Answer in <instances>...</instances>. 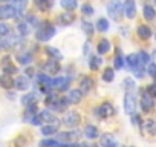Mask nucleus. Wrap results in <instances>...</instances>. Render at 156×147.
I'll return each mask as SVG.
<instances>
[{
	"label": "nucleus",
	"instance_id": "obj_19",
	"mask_svg": "<svg viewBox=\"0 0 156 147\" xmlns=\"http://www.w3.org/2000/svg\"><path fill=\"white\" fill-rule=\"evenodd\" d=\"M136 34L141 40H148L151 37V29L147 26V25H139L138 29H136Z\"/></svg>",
	"mask_w": 156,
	"mask_h": 147
},
{
	"label": "nucleus",
	"instance_id": "obj_54",
	"mask_svg": "<svg viewBox=\"0 0 156 147\" xmlns=\"http://www.w3.org/2000/svg\"><path fill=\"white\" fill-rule=\"evenodd\" d=\"M8 97H9V100H14V98H16V95H14V94H9Z\"/></svg>",
	"mask_w": 156,
	"mask_h": 147
},
{
	"label": "nucleus",
	"instance_id": "obj_36",
	"mask_svg": "<svg viewBox=\"0 0 156 147\" xmlns=\"http://www.w3.org/2000/svg\"><path fill=\"white\" fill-rule=\"evenodd\" d=\"M35 97H37V94H26V95H23V98H22V104L23 106H29V104H34V103H37V100H35Z\"/></svg>",
	"mask_w": 156,
	"mask_h": 147
},
{
	"label": "nucleus",
	"instance_id": "obj_13",
	"mask_svg": "<svg viewBox=\"0 0 156 147\" xmlns=\"http://www.w3.org/2000/svg\"><path fill=\"white\" fill-rule=\"evenodd\" d=\"M115 109H113V104L109 103V101H104L100 107H98V115L101 118H109L110 115H113Z\"/></svg>",
	"mask_w": 156,
	"mask_h": 147
},
{
	"label": "nucleus",
	"instance_id": "obj_12",
	"mask_svg": "<svg viewBox=\"0 0 156 147\" xmlns=\"http://www.w3.org/2000/svg\"><path fill=\"white\" fill-rule=\"evenodd\" d=\"M14 88L17 89V91H29V88H31V83H29V78L28 77H25V75H20V77H17L16 80H14Z\"/></svg>",
	"mask_w": 156,
	"mask_h": 147
},
{
	"label": "nucleus",
	"instance_id": "obj_40",
	"mask_svg": "<svg viewBox=\"0 0 156 147\" xmlns=\"http://www.w3.org/2000/svg\"><path fill=\"white\" fill-rule=\"evenodd\" d=\"M83 31L87 34V37H92V35H94V26H92V23L83 22Z\"/></svg>",
	"mask_w": 156,
	"mask_h": 147
},
{
	"label": "nucleus",
	"instance_id": "obj_3",
	"mask_svg": "<svg viewBox=\"0 0 156 147\" xmlns=\"http://www.w3.org/2000/svg\"><path fill=\"white\" fill-rule=\"evenodd\" d=\"M80 123H81V117H80V113L75 112V110L66 112L63 115V118H61V124H64L66 127H72V129L76 127Z\"/></svg>",
	"mask_w": 156,
	"mask_h": 147
},
{
	"label": "nucleus",
	"instance_id": "obj_46",
	"mask_svg": "<svg viewBox=\"0 0 156 147\" xmlns=\"http://www.w3.org/2000/svg\"><path fill=\"white\" fill-rule=\"evenodd\" d=\"M133 74H135V77H136V78H142V77H144V74H145V70H144V66H139V67H136V69L133 70Z\"/></svg>",
	"mask_w": 156,
	"mask_h": 147
},
{
	"label": "nucleus",
	"instance_id": "obj_20",
	"mask_svg": "<svg viewBox=\"0 0 156 147\" xmlns=\"http://www.w3.org/2000/svg\"><path fill=\"white\" fill-rule=\"evenodd\" d=\"M83 133H84V136H86L87 139H97V138H98V135H100L98 127H95V126H92V124L86 126V127H84V130H83Z\"/></svg>",
	"mask_w": 156,
	"mask_h": 147
},
{
	"label": "nucleus",
	"instance_id": "obj_18",
	"mask_svg": "<svg viewBox=\"0 0 156 147\" xmlns=\"http://www.w3.org/2000/svg\"><path fill=\"white\" fill-rule=\"evenodd\" d=\"M142 130H144L147 135H154V133H156V121L151 120V118L142 121Z\"/></svg>",
	"mask_w": 156,
	"mask_h": 147
},
{
	"label": "nucleus",
	"instance_id": "obj_56",
	"mask_svg": "<svg viewBox=\"0 0 156 147\" xmlns=\"http://www.w3.org/2000/svg\"><path fill=\"white\" fill-rule=\"evenodd\" d=\"M154 40H156V37H154Z\"/></svg>",
	"mask_w": 156,
	"mask_h": 147
},
{
	"label": "nucleus",
	"instance_id": "obj_25",
	"mask_svg": "<svg viewBox=\"0 0 156 147\" xmlns=\"http://www.w3.org/2000/svg\"><path fill=\"white\" fill-rule=\"evenodd\" d=\"M14 86V80H12V77H9V75H0V88L2 89H11Z\"/></svg>",
	"mask_w": 156,
	"mask_h": 147
},
{
	"label": "nucleus",
	"instance_id": "obj_14",
	"mask_svg": "<svg viewBox=\"0 0 156 147\" xmlns=\"http://www.w3.org/2000/svg\"><path fill=\"white\" fill-rule=\"evenodd\" d=\"M100 145L101 147H118V142L115 141V136L112 133H104L100 138Z\"/></svg>",
	"mask_w": 156,
	"mask_h": 147
},
{
	"label": "nucleus",
	"instance_id": "obj_11",
	"mask_svg": "<svg viewBox=\"0 0 156 147\" xmlns=\"http://www.w3.org/2000/svg\"><path fill=\"white\" fill-rule=\"evenodd\" d=\"M2 69L5 72V75H9V77H11V74H17V67L12 64L11 57H8V55L2 58Z\"/></svg>",
	"mask_w": 156,
	"mask_h": 147
},
{
	"label": "nucleus",
	"instance_id": "obj_22",
	"mask_svg": "<svg viewBox=\"0 0 156 147\" xmlns=\"http://www.w3.org/2000/svg\"><path fill=\"white\" fill-rule=\"evenodd\" d=\"M97 51H98L100 55L107 54V52L110 51V41H109L107 38H101V40L98 41V45H97Z\"/></svg>",
	"mask_w": 156,
	"mask_h": 147
},
{
	"label": "nucleus",
	"instance_id": "obj_27",
	"mask_svg": "<svg viewBox=\"0 0 156 147\" xmlns=\"http://www.w3.org/2000/svg\"><path fill=\"white\" fill-rule=\"evenodd\" d=\"M138 60H139V64H141V66H148V64L151 63V57H150L145 51L138 52Z\"/></svg>",
	"mask_w": 156,
	"mask_h": 147
},
{
	"label": "nucleus",
	"instance_id": "obj_23",
	"mask_svg": "<svg viewBox=\"0 0 156 147\" xmlns=\"http://www.w3.org/2000/svg\"><path fill=\"white\" fill-rule=\"evenodd\" d=\"M17 61H19L20 64H23V66H28V64H31V61H32V55H31L28 51L19 52V54H17Z\"/></svg>",
	"mask_w": 156,
	"mask_h": 147
},
{
	"label": "nucleus",
	"instance_id": "obj_35",
	"mask_svg": "<svg viewBox=\"0 0 156 147\" xmlns=\"http://www.w3.org/2000/svg\"><path fill=\"white\" fill-rule=\"evenodd\" d=\"M101 63H103V60H101L98 55L90 57V61H89V67H90V70H98V67L101 66Z\"/></svg>",
	"mask_w": 156,
	"mask_h": 147
},
{
	"label": "nucleus",
	"instance_id": "obj_6",
	"mask_svg": "<svg viewBox=\"0 0 156 147\" xmlns=\"http://www.w3.org/2000/svg\"><path fill=\"white\" fill-rule=\"evenodd\" d=\"M41 69L44 70V74H46L48 77L49 75H55V74L60 72V63L57 60H54V58H49V60H46L41 64Z\"/></svg>",
	"mask_w": 156,
	"mask_h": 147
},
{
	"label": "nucleus",
	"instance_id": "obj_17",
	"mask_svg": "<svg viewBox=\"0 0 156 147\" xmlns=\"http://www.w3.org/2000/svg\"><path fill=\"white\" fill-rule=\"evenodd\" d=\"M124 16L127 19H135V16H136V5H135V2L127 0V2L124 3Z\"/></svg>",
	"mask_w": 156,
	"mask_h": 147
},
{
	"label": "nucleus",
	"instance_id": "obj_28",
	"mask_svg": "<svg viewBox=\"0 0 156 147\" xmlns=\"http://www.w3.org/2000/svg\"><path fill=\"white\" fill-rule=\"evenodd\" d=\"M60 6L64 8L66 11H69V13H73V9H75L78 5H76L75 0H61V2H60Z\"/></svg>",
	"mask_w": 156,
	"mask_h": 147
},
{
	"label": "nucleus",
	"instance_id": "obj_15",
	"mask_svg": "<svg viewBox=\"0 0 156 147\" xmlns=\"http://www.w3.org/2000/svg\"><path fill=\"white\" fill-rule=\"evenodd\" d=\"M69 83H70V78L69 77H58V78H54L52 80V88H55L58 91H64V89H67Z\"/></svg>",
	"mask_w": 156,
	"mask_h": 147
},
{
	"label": "nucleus",
	"instance_id": "obj_33",
	"mask_svg": "<svg viewBox=\"0 0 156 147\" xmlns=\"http://www.w3.org/2000/svg\"><path fill=\"white\" fill-rule=\"evenodd\" d=\"M46 54L51 55L54 60H60V58H63L61 52H60L57 48H54V46H48V48H46Z\"/></svg>",
	"mask_w": 156,
	"mask_h": 147
},
{
	"label": "nucleus",
	"instance_id": "obj_50",
	"mask_svg": "<svg viewBox=\"0 0 156 147\" xmlns=\"http://www.w3.org/2000/svg\"><path fill=\"white\" fill-rule=\"evenodd\" d=\"M32 75H34V74H32V69H31V67H28V69H26V77L29 78V77H32Z\"/></svg>",
	"mask_w": 156,
	"mask_h": 147
},
{
	"label": "nucleus",
	"instance_id": "obj_34",
	"mask_svg": "<svg viewBox=\"0 0 156 147\" xmlns=\"http://www.w3.org/2000/svg\"><path fill=\"white\" fill-rule=\"evenodd\" d=\"M126 64V61H124V57L121 55V52L118 51V54H116V57L113 58V69H122V66Z\"/></svg>",
	"mask_w": 156,
	"mask_h": 147
},
{
	"label": "nucleus",
	"instance_id": "obj_24",
	"mask_svg": "<svg viewBox=\"0 0 156 147\" xmlns=\"http://www.w3.org/2000/svg\"><path fill=\"white\" fill-rule=\"evenodd\" d=\"M80 86H81V92L84 94V92H89V91L95 86V81H94V78H90V77H84V78L80 81Z\"/></svg>",
	"mask_w": 156,
	"mask_h": 147
},
{
	"label": "nucleus",
	"instance_id": "obj_4",
	"mask_svg": "<svg viewBox=\"0 0 156 147\" xmlns=\"http://www.w3.org/2000/svg\"><path fill=\"white\" fill-rule=\"evenodd\" d=\"M136 106H138V101H136L135 92H126V95H124V110H126V113H129L130 117L135 115Z\"/></svg>",
	"mask_w": 156,
	"mask_h": 147
},
{
	"label": "nucleus",
	"instance_id": "obj_51",
	"mask_svg": "<svg viewBox=\"0 0 156 147\" xmlns=\"http://www.w3.org/2000/svg\"><path fill=\"white\" fill-rule=\"evenodd\" d=\"M150 57H151V58H153V63H156V49H154V51H153V54H151V55H150Z\"/></svg>",
	"mask_w": 156,
	"mask_h": 147
},
{
	"label": "nucleus",
	"instance_id": "obj_37",
	"mask_svg": "<svg viewBox=\"0 0 156 147\" xmlns=\"http://www.w3.org/2000/svg\"><path fill=\"white\" fill-rule=\"evenodd\" d=\"M57 130H58V126H43V127H41V135L49 136V135L55 133Z\"/></svg>",
	"mask_w": 156,
	"mask_h": 147
},
{
	"label": "nucleus",
	"instance_id": "obj_10",
	"mask_svg": "<svg viewBox=\"0 0 156 147\" xmlns=\"http://www.w3.org/2000/svg\"><path fill=\"white\" fill-rule=\"evenodd\" d=\"M66 100H67L69 104H78V103L83 100V92H81V89H70L69 94H67V97H66Z\"/></svg>",
	"mask_w": 156,
	"mask_h": 147
},
{
	"label": "nucleus",
	"instance_id": "obj_9",
	"mask_svg": "<svg viewBox=\"0 0 156 147\" xmlns=\"http://www.w3.org/2000/svg\"><path fill=\"white\" fill-rule=\"evenodd\" d=\"M57 22H58V25H61V26H69V25H72V23L75 22V14H73V13H69V11L61 13V14L57 17Z\"/></svg>",
	"mask_w": 156,
	"mask_h": 147
},
{
	"label": "nucleus",
	"instance_id": "obj_47",
	"mask_svg": "<svg viewBox=\"0 0 156 147\" xmlns=\"http://www.w3.org/2000/svg\"><path fill=\"white\" fill-rule=\"evenodd\" d=\"M6 49H9V45H8L6 38H5V37H0V52L6 51Z\"/></svg>",
	"mask_w": 156,
	"mask_h": 147
},
{
	"label": "nucleus",
	"instance_id": "obj_32",
	"mask_svg": "<svg viewBox=\"0 0 156 147\" xmlns=\"http://www.w3.org/2000/svg\"><path fill=\"white\" fill-rule=\"evenodd\" d=\"M97 29H98L100 32H107V31H109V20L104 19V17L98 19V22H97Z\"/></svg>",
	"mask_w": 156,
	"mask_h": 147
},
{
	"label": "nucleus",
	"instance_id": "obj_53",
	"mask_svg": "<svg viewBox=\"0 0 156 147\" xmlns=\"http://www.w3.org/2000/svg\"><path fill=\"white\" fill-rule=\"evenodd\" d=\"M80 147H97V145H92V144H90V145H87V144H80Z\"/></svg>",
	"mask_w": 156,
	"mask_h": 147
},
{
	"label": "nucleus",
	"instance_id": "obj_52",
	"mask_svg": "<svg viewBox=\"0 0 156 147\" xmlns=\"http://www.w3.org/2000/svg\"><path fill=\"white\" fill-rule=\"evenodd\" d=\"M89 52V45H84V54Z\"/></svg>",
	"mask_w": 156,
	"mask_h": 147
},
{
	"label": "nucleus",
	"instance_id": "obj_21",
	"mask_svg": "<svg viewBox=\"0 0 156 147\" xmlns=\"http://www.w3.org/2000/svg\"><path fill=\"white\" fill-rule=\"evenodd\" d=\"M142 16H144V19L145 20H153L154 17H156V9L151 6V5H148V3H145L144 6H142Z\"/></svg>",
	"mask_w": 156,
	"mask_h": 147
},
{
	"label": "nucleus",
	"instance_id": "obj_38",
	"mask_svg": "<svg viewBox=\"0 0 156 147\" xmlns=\"http://www.w3.org/2000/svg\"><path fill=\"white\" fill-rule=\"evenodd\" d=\"M61 144L57 139H43L40 141V147H60Z\"/></svg>",
	"mask_w": 156,
	"mask_h": 147
},
{
	"label": "nucleus",
	"instance_id": "obj_5",
	"mask_svg": "<svg viewBox=\"0 0 156 147\" xmlns=\"http://www.w3.org/2000/svg\"><path fill=\"white\" fill-rule=\"evenodd\" d=\"M19 13L17 9L12 6V3H6V5H0V20H8V19H17Z\"/></svg>",
	"mask_w": 156,
	"mask_h": 147
},
{
	"label": "nucleus",
	"instance_id": "obj_48",
	"mask_svg": "<svg viewBox=\"0 0 156 147\" xmlns=\"http://www.w3.org/2000/svg\"><path fill=\"white\" fill-rule=\"evenodd\" d=\"M142 121H141V118H139V115L138 113H135V115H132V124L133 126H139Z\"/></svg>",
	"mask_w": 156,
	"mask_h": 147
},
{
	"label": "nucleus",
	"instance_id": "obj_39",
	"mask_svg": "<svg viewBox=\"0 0 156 147\" xmlns=\"http://www.w3.org/2000/svg\"><path fill=\"white\" fill-rule=\"evenodd\" d=\"M81 13H83V16H92L94 14V6L90 3H83L81 5Z\"/></svg>",
	"mask_w": 156,
	"mask_h": 147
},
{
	"label": "nucleus",
	"instance_id": "obj_7",
	"mask_svg": "<svg viewBox=\"0 0 156 147\" xmlns=\"http://www.w3.org/2000/svg\"><path fill=\"white\" fill-rule=\"evenodd\" d=\"M139 104H141V109H142V112H145V113H148V112H151L153 110V107H154V100L144 91L142 92V95H141V101H139Z\"/></svg>",
	"mask_w": 156,
	"mask_h": 147
},
{
	"label": "nucleus",
	"instance_id": "obj_26",
	"mask_svg": "<svg viewBox=\"0 0 156 147\" xmlns=\"http://www.w3.org/2000/svg\"><path fill=\"white\" fill-rule=\"evenodd\" d=\"M17 29H19L20 37H28V35H29V32H31V26H29L26 22H19Z\"/></svg>",
	"mask_w": 156,
	"mask_h": 147
},
{
	"label": "nucleus",
	"instance_id": "obj_29",
	"mask_svg": "<svg viewBox=\"0 0 156 147\" xmlns=\"http://www.w3.org/2000/svg\"><path fill=\"white\" fill-rule=\"evenodd\" d=\"M103 80H104L106 83H112V81L115 80V69L106 67L104 72H103Z\"/></svg>",
	"mask_w": 156,
	"mask_h": 147
},
{
	"label": "nucleus",
	"instance_id": "obj_45",
	"mask_svg": "<svg viewBox=\"0 0 156 147\" xmlns=\"http://www.w3.org/2000/svg\"><path fill=\"white\" fill-rule=\"evenodd\" d=\"M57 138H58L60 141H63V142H69V141H70L69 132H60V133L57 135Z\"/></svg>",
	"mask_w": 156,
	"mask_h": 147
},
{
	"label": "nucleus",
	"instance_id": "obj_43",
	"mask_svg": "<svg viewBox=\"0 0 156 147\" xmlns=\"http://www.w3.org/2000/svg\"><path fill=\"white\" fill-rule=\"evenodd\" d=\"M9 34V26L5 22H0V37H5Z\"/></svg>",
	"mask_w": 156,
	"mask_h": 147
},
{
	"label": "nucleus",
	"instance_id": "obj_41",
	"mask_svg": "<svg viewBox=\"0 0 156 147\" xmlns=\"http://www.w3.org/2000/svg\"><path fill=\"white\" fill-rule=\"evenodd\" d=\"M147 74L150 77H153V78H156V63H150L148 66H147Z\"/></svg>",
	"mask_w": 156,
	"mask_h": 147
},
{
	"label": "nucleus",
	"instance_id": "obj_8",
	"mask_svg": "<svg viewBox=\"0 0 156 147\" xmlns=\"http://www.w3.org/2000/svg\"><path fill=\"white\" fill-rule=\"evenodd\" d=\"M38 118H40V123H48V126H58V123H60V120L55 118L49 110L38 112Z\"/></svg>",
	"mask_w": 156,
	"mask_h": 147
},
{
	"label": "nucleus",
	"instance_id": "obj_42",
	"mask_svg": "<svg viewBox=\"0 0 156 147\" xmlns=\"http://www.w3.org/2000/svg\"><path fill=\"white\" fill-rule=\"evenodd\" d=\"M145 92L154 100V98H156V84H154V83H153V84H148V86L145 88Z\"/></svg>",
	"mask_w": 156,
	"mask_h": 147
},
{
	"label": "nucleus",
	"instance_id": "obj_16",
	"mask_svg": "<svg viewBox=\"0 0 156 147\" xmlns=\"http://www.w3.org/2000/svg\"><path fill=\"white\" fill-rule=\"evenodd\" d=\"M124 61H126V66H127L130 70H135L136 67L141 66V64H139V60H138V54H129V55L124 58Z\"/></svg>",
	"mask_w": 156,
	"mask_h": 147
},
{
	"label": "nucleus",
	"instance_id": "obj_1",
	"mask_svg": "<svg viewBox=\"0 0 156 147\" xmlns=\"http://www.w3.org/2000/svg\"><path fill=\"white\" fill-rule=\"evenodd\" d=\"M55 35V26H52L49 22H40L35 31V38L38 41H48Z\"/></svg>",
	"mask_w": 156,
	"mask_h": 147
},
{
	"label": "nucleus",
	"instance_id": "obj_44",
	"mask_svg": "<svg viewBox=\"0 0 156 147\" xmlns=\"http://www.w3.org/2000/svg\"><path fill=\"white\" fill-rule=\"evenodd\" d=\"M25 22H26L29 26H38V20H37L35 16H26Z\"/></svg>",
	"mask_w": 156,
	"mask_h": 147
},
{
	"label": "nucleus",
	"instance_id": "obj_55",
	"mask_svg": "<svg viewBox=\"0 0 156 147\" xmlns=\"http://www.w3.org/2000/svg\"><path fill=\"white\" fill-rule=\"evenodd\" d=\"M154 84H156V78H154Z\"/></svg>",
	"mask_w": 156,
	"mask_h": 147
},
{
	"label": "nucleus",
	"instance_id": "obj_2",
	"mask_svg": "<svg viewBox=\"0 0 156 147\" xmlns=\"http://www.w3.org/2000/svg\"><path fill=\"white\" fill-rule=\"evenodd\" d=\"M107 14L115 22H119L122 19V14H124V5L121 2H110L107 5Z\"/></svg>",
	"mask_w": 156,
	"mask_h": 147
},
{
	"label": "nucleus",
	"instance_id": "obj_30",
	"mask_svg": "<svg viewBox=\"0 0 156 147\" xmlns=\"http://www.w3.org/2000/svg\"><path fill=\"white\" fill-rule=\"evenodd\" d=\"M135 80L133 78H130V77H127V78H124L122 80V88H124V91L126 92H135Z\"/></svg>",
	"mask_w": 156,
	"mask_h": 147
},
{
	"label": "nucleus",
	"instance_id": "obj_49",
	"mask_svg": "<svg viewBox=\"0 0 156 147\" xmlns=\"http://www.w3.org/2000/svg\"><path fill=\"white\" fill-rule=\"evenodd\" d=\"M69 136H70V141H73V139H76L78 136H80V132H78L76 129L75 130H70L69 132Z\"/></svg>",
	"mask_w": 156,
	"mask_h": 147
},
{
	"label": "nucleus",
	"instance_id": "obj_31",
	"mask_svg": "<svg viewBox=\"0 0 156 147\" xmlns=\"http://www.w3.org/2000/svg\"><path fill=\"white\" fill-rule=\"evenodd\" d=\"M35 6H37L41 13H46V11L51 9L52 2H49V0H37V2H35Z\"/></svg>",
	"mask_w": 156,
	"mask_h": 147
}]
</instances>
